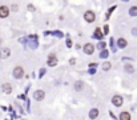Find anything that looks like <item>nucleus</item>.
Segmentation results:
<instances>
[{
    "instance_id": "obj_1",
    "label": "nucleus",
    "mask_w": 137,
    "mask_h": 120,
    "mask_svg": "<svg viewBox=\"0 0 137 120\" xmlns=\"http://www.w3.org/2000/svg\"><path fill=\"white\" fill-rule=\"evenodd\" d=\"M123 98H121V96L120 95H115V96H113V98H112V104H113V106H116V107H121V106H123Z\"/></svg>"
},
{
    "instance_id": "obj_2",
    "label": "nucleus",
    "mask_w": 137,
    "mask_h": 120,
    "mask_svg": "<svg viewBox=\"0 0 137 120\" xmlns=\"http://www.w3.org/2000/svg\"><path fill=\"white\" fill-rule=\"evenodd\" d=\"M84 18H85V20H87L88 23H93L95 19H96V15H95L93 11H87L85 15H84Z\"/></svg>"
},
{
    "instance_id": "obj_3",
    "label": "nucleus",
    "mask_w": 137,
    "mask_h": 120,
    "mask_svg": "<svg viewBox=\"0 0 137 120\" xmlns=\"http://www.w3.org/2000/svg\"><path fill=\"white\" fill-rule=\"evenodd\" d=\"M44 96H45V93H44V91H41V90H37V91L33 92V99L37 100V101H41V100L44 99Z\"/></svg>"
},
{
    "instance_id": "obj_4",
    "label": "nucleus",
    "mask_w": 137,
    "mask_h": 120,
    "mask_svg": "<svg viewBox=\"0 0 137 120\" xmlns=\"http://www.w3.org/2000/svg\"><path fill=\"white\" fill-rule=\"evenodd\" d=\"M23 75H24V69H23V67H16L13 69V76L16 79H21Z\"/></svg>"
},
{
    "instance_id": "obj_5",
    "label": "nucleus",
    "mask_w": 137,
    "mask_h": 120,
    "mask_svg": "<svg viewBox=\"0 0 137 120\" xmlns=\"http://www.w3.org/2000/svg\"><path fill=\"white\" fill-rule=\"evenodd\" d=\"M10 15V8L5 7V5H2L0 7V18H7Z\"/></svg>"
},
{
    "instance_id": "obj_6",
    "label": "nucleus",
    "mask_w": 137,
    "mask_h": 120,
    "mask_svg": "<svg viewBox=\"0 0 137 120\" xmlns=\"http://www.w3.org/2000/svg\"><path fill=\"white\" fill-rule=\"evenodd\" d=\"M84 52L88 53V55H92V53L95 52V45H93V44H90V43L85 44V45H84Z\"/></svg>"
},
{
    "instance_id": "obj_7",
    "label": "nucleus",
    "mask_w": 137,
    "mask_h": 120,
    "mask_svg": "<svg viewBox=\"0 0 137 120\" xmlns=\"http://www.w3.org/2000/svg\"><path fill=\"white\" fill-rule=\"evenodd\" d=\"M10 55H11L10 48H2V50H0V59H5V58H8Z\"/></svg>"
},
{
    "instance_id": "obj_8",
    "label": "nucleus",
    "mask_w": 137,
    "mask_h": 120,
    "mask_svg": "<svg viewBox=\"0 0 137 120\" xmlns=\"http://www.w3.org/2000/svg\"><path fill=\"white\" fill-rule=\"evenodd\" d=\"M57 64V58L55 55H49V58H48V66L51 67H55Z\"/></svg>"
},
{
    "instance_id": "obj_9",
    "label": "nucleus",
    "mask_w": 137,
    "mask_h": 120,
    "mask_svg": "<svg viewBox=\"0 0 137 120\" xmlns=\"http://www.w3.org/2000/svg\"><path fill=\"white\" fill-rule=\"evenodd\" d=\"M2 91H3L4 93H11V92H12V85L8 84V83L3 84V85H2Z\"/></svg>"
},
{
    "instance_id": "obj_10",
    "label": "nucleus",
    "mask_w": 137,
    "mask_h": 120,
    "mask_svg": "<svg viewBox=\"0 0 137 120\" xmlns=\"http://www.w3.org/2000/svg\"><path fill=\"white\" fill-rule=\"evenodd\" d=\"M126 44H128V43H126V40H125L124 37H120V39L117 40V45H118L120 48H125Z\"/></svg>"
},
{
    "instance_id": "obj_11",
    "label": "nucleus",
    "mask_w": 137,
    "mask_h": 120,
    "mask_svg": "<svg viewBox=\"0 0 137 120\" xmlns=\"http://www.w3.org/2000/svg\"><path fill=\"white\" fill-rule=\"evenodd\" d=\"M120 120H131V114H129V112H121Z\"/></svg>"
},
{
    "instance_id": "obj_12",
    "label": "nucleus",
    "mask_w": 137,
    "mask_h": 120,
    "mask_svg": "<svg viewBox=\"0 0 137 120\" xmlns=\"http://www.w3.org/2000/svg\"><path fill=\"white\" fill-rule=\"evenodd\" d=\"M97 116H98V109H97V108H93L92 111L89 112V117H90V119H96Z\"/></svg>"
},
{
    "instance_id": "obj_13",
    "label": "nucleus",
    "mask_w": 137,
    "mask_h": 120,
    "mask_svg": "<svg viewBox=\"0 0 137 120\" xmlns=\"http://www.w3.org/2000/svg\"><path fill=\"white\" fill-rule=\"evenodd\" d=\"M83 88H84V83L83 82H76V84H75V90L76 91H81Z\"/></svg>"
},
{
    "instance_id": "obj_14",
    "label": "nucleus",
    "mask_w": 137,
    "mask_h": 120,
    "mask_svg": "<svg viewBox=\"0 0 137 120\" xmlns=\"http://www.w3.org/2000/svg\"><path fill=\"white\" fill-rule=\"evenodd\" d=\"M129 15L131 16H137V7H132L129 10Z\"/></svg>"
},
{
    "instance_id": "obj_15",
    "label": "nucleus",
    "mask_w": 137,
    "mask_h": 120,
    "mask_svg": "<svg viewBox=\"0 0 137 120\" xmlns=\"http://www.w3.org/2000/svg\"><path fill=\"white\" fill-rule=\"evenodd\" d=\"M125 71H126V72H129V74H133L134 68L131 66V64H126V66H125Z\"/></svg>"
},
{
    "instance_id": "obj_16",
    "label": "nucleus",
    "mask_w": 137,
    "mask_h": 120,
    "mask_svg": "<svg viewBox=\"0 0 137 120\" xmlns=\"http://www.w3.org/2000/svg\"><path fill=\"white\" fill-rule=\"evenodd\" d=\"M95 31H96V32H95V36H96V37H98V39H101V37H103V34L100 32L101 29H100V28H96Z\"/></svg>"
},
{
    "instance_id": "obj_17",
    "label": "nucleus",
    "mask_w": 137,
    "mask_h": 120,
    "mask_svg": "<svg viewBox=\"0 0 137 120\" xmlns=\"http://www.w3.org/2000/svg\"><path fill=\"white\" fill-rule=\"evenodd\" d=\"M103 68H104V71H108V69L111 68V63H104Z\"/></svg>"
},
{
    "instance_id": "obj_18",
    "label": "nucleus",
    "mask_w": 137,
    "mask_h": 120,
    "mask_svg": "<svg viewBox=\"0 0 137 120\" xmlns=\"http://www.w3.org/2000/svg\"><path fill=\"white\" fill-rule=\"evenodd\" d=\"M108 32H109V27L105 26V27H104V34H108Z\"/></svg>"
},
{
    "instance_id": "obj_19",
    "label": "nucleus",
    "mask_w": 137,
    "mask_h": 120,
    "mask_svg": "<svg viewBox=\"0 0 137 120\" xmlns=\"http://www.w3.org/2000/svg\"><path fill=\"white\" fill-rule=\"evenodd\" d=\"M133 35H137V28H134V29H133Z\"/></svg>"
}]
</instances>
